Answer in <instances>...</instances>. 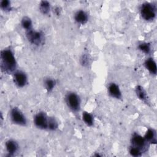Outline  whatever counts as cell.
Listing matches in <instances>:
<instances>
[{
	"mask_svg": "<svg viewBox=\"0 0 157 157\" xmlns=\"http://www.w3.org/2000/svg\"><path fill=\"white\" fill-rule=\"evenodd\" d=\"M74 20L79 25H83L88 21V15L83 10H78L74 14Z\"/></svg>",
	"mask_w": 157,
	"mask_h": 157,
	"instance_id": "12",
	"label": "cell"
},
{
	"mask_svg": "<svg viewBox=\"0 0 157 157\" xmlns=\"http://www.w3.org/2000/svg\"><path fill=\"white\" fill-rule=\"evenodd\" d=\"M138 49L145 54H150L151 52V44L148 42H141L138 45Z\"/></svg>",
	"mask_w": 157,
	"mask_h": 157,
	"instance_id": "19",
	"label": "cell"
},
{
	"mask_svg": "<svg viewBox=\"0 0 157 157\" xmlns=\"http://www.w3.org/2000/svg\"><path fill=\"white\" fill-rule=\"evenodd\" d=\"M44 85L48 93H50L54 90L56 85V82L52 78H47L44 80Z\"/></svg>",
	"mask_w": 157,
	"mask_h": 157,
	"instance_id": "16",
	"label": "cell"
},
{
	"mask_svg": "<svg viewBox=\"0 0 157 157\" xmlns=\"http://www.w3.org/2000/svg\"><path fill=\"white\" fill-rule=\"evenodd\" d=\"M39 10L40 12L45 15L50 13L51 10V4L47 1H42L39 4Z\"/></svg>",
	"mask_w": 157,
	"mask_h": 157,
	"instance_id": "17",
	"label": "cell"
},
{
	"mask_svg": "<svg viewBox=\"0 0 157 157\" xmlns=\"http://www.w3.org/2000/svg\"><path fill=\"white\" fill-rule=\"evenodd\" d=\"M10 118L12 123L21 126H25L27 124V119L20 109L13 107L10 112Z\"/></svg>",
	"mask_w": 157,
	"mask_h": 157,
	"instance_id": "5",
	"label": "cell"
},
{
	"mask_svg": "<svg viewBox=\"0 0 157 157\" xmlns=\"http://www.w3.org/2000/svg\"><path fill=\"white\" fill-rule=\"evenodd\" d=\"M82 118L83 121L86 126L89 127H91L94 125V117L91 113H89L88 112H86V111L83 112L82 114Z\"/></svg>",
	"mask_w": 157,
	"mask_h": 157,
	"instance_id": "15",
	"label": "cell"
},
{
	"mask_svg": "<svg viewBox=\"0 0 157 157\" xmlns=\"http://www.w3.org/2000/svg\"><path fill=\"white\" fill-rule=\"evenodd\" d=\"M65 101L69 108L73 112H78L80 110L81 101L80 96L75 92L69 91L65 96Z\"/></svg>",
	"mask_w": 157,
	"mask_h": 157,
	"instance_id": "4",
	"label": "cell"
},
{
	"mask_svg": "<svg viewBox=\"0 0 157 157\" xmlns=\"http://www.w3.org/2000/svg\"><path fill=\"white\" fill-rule=\"evenodd\" d=\"M107 91L109 94L113 98L116 99H121L122 98L121 91L119 86L115 83H110L107 87Z\"/></svg>",
	"mask_w": 157,
	"mask_h": 157,
	"instance_id": "10",
	"label": "cell"
},
{
	"mask_svg": "<svg viewBox=\"0 0 157 157\" xmlns=\"http://www.w3.org/2000/svg\"><path fill=\"white\" fill-rule=\"evenodd\" d=\"M0 7L5 12H10L12 9L11 2L9 0H2L0 2Z\"/></svg>",
	"mask_w": 157,
	"mask_h": 157,
	"instance_id": "21",
	"label": "cell"
},
{
	"mask_svg": "<svg viewBox=\"0 0 157 157\" xmlns=\"http://www.w3.org/2000/svg\"><path fill=\"white\" fill-rule=\"evenodd\" d=\"M48 117L44 112L37 113L33 118V123L36 128L42 130H48Z\"/></svg>",
	"mask_w": 157,
	"mask_h": 157,
	"instance_id": "6",
	"label": "cell"
},
{
	"mask_svg": "<svg viewBox=\"0 0 157 157\" xmlns=\"http://www.w3.org/2000/svg\"><path fill=\"white\" fill-rule=\"evenodd\" d=\"M26 37L31 45L36 47L43 45L45 42L44 33L40 31H37L34 29L26 31Z\"/></svg>",
	"mask_w": 157,
	"mask_h": 157,
	"instance_id": "3",
	"label": "cell"
},
{
	"mask_svg": "<svg viewBox=\"0 0 157 157\" xmlns=\"http://www.w3.org/2000/svg\"><path fill=\"white\" fill-rule=\"evenodd\" d=\"M13 80L15 85L18 88L25 86L28 82L26 74L22 71H16L13 74Z\"/></svg>",
	"mask_w": 157,
	"mask_h": 157,
	"instance_id": "8",
	"label": "cell"
},
{
	"mask_svg": "<svg viewBox=\"0 0 157 157\" xmlns=\"http://www.w3.org/2000/svg\"><path fill=\"white\" fill-rule=\"evenodd\" d=\"M5 148L7 153V156H12L17 153L19 149L18 142L13 139H9L5 142Z\"/></svg>",
	"mask_w": 157,
	"mask_h": 157,
	"instance_id": "9",
	"label": "cell"
},
{
	"mask_svg": "<svg viewBox=\"0 0 157 157\" xmlns=\"http://www.w3.org/2000/svg\"><path fill=\"white\" fill-rule=\"evenodd\" d=\"M129 153L131 156H135V157L140 156L143 153V152L140 149H139L138 148H137L136 147L132 146V145H131L129 147Z\"/></svg>",
	"mask_w": 157,
	"mask_h": 157,
	"instance_id": "22",
	"label": "cell"
},
{
	"mask_svg": "<svg viewBox=\"0 0 157 157\" xmlns=\"http://www.w3.org/2000/svg\"><path fill=\"white\" fill-rule=\"evenodd\" d=\"M131 145L138 148L143 153L147 151V147L149 145V144L146 141L144 136H142L137 132H134L132 134L131 138Z\"/></svg>",
	"mask_w": 157,
	"mask_h": 157,
	"instance_id": "7",
	"label": "cell"
},
{
	"mask_svg": "<svg viewBox=\"0 0 157 157\" xmlns=\"http://www.w3.org/2000/svg\"><path fill=\"white\" fill-rule=\"evenodd\" d=\"M135 93L137 98L147 105H150V99L146 90L141 85H137L135 88Z\"/></svg>",
	"mask_w": 157,
	"mask_h": 157,
	"instance_id": "11",
	"label": "cell"
},
{
	"mask_svg": "<svg viewBox=\"0 0 157 157\" xmlns=\"http://www.w3.org/2000/svg\"><path fill=\"white\" fill-rule=\"evenodd\" d=\"M141 17L146 21H152L156 17V7L151 2H144L140 7Z\"/></svg>",
	"mask_w": 157,
	"mask_h": 157,
	"instance_id": "2",
	"label": "cell"
},
{
	"mask_svg": "<svg viewBox=\"0 0 157 157\" xmlns=\"http://www.w3.org/2000/svg\"><path fill=\"white\" fill-rule=\"evenodd\" d=\"M144 66L145 69L151 75H155L157 73V66L156 61L152 58H148L144 61Z\"/></svg>",
	"mask_w": 157,
	"mask_h": 157,
	"instance_id": "13",
	"label": "cell"
},
{
	"mask_svg": "<svg viewBox=\"0 0 157 157\" xmlns=\"http://www.w3.org/2000/svg\"><path fill=\"white\" fill-rule=\"evenodd\" d=\"M81 64L84 66H86L89 63V59H88V57L87 55H84L82 56V57L81 58Z\"/></svg>",
	"mask_w": 157,
	"mask_h": 157,
	"instance_id": "23",
	"label": "cell"
},
{
	"mask_svg": "<svg viewBox=\"0 0 157 157\" xmlns=\"http://www.w3.org/2000/svg\"><path fill=\"white\" fill-rule=\"evenodd\" d=\"M144 137L149 144H156V131L153 128H148Z\"/></svg>",
	"mask_w": 157,
	"mask_h": 157,
	"instance_id": "14",
	"label": "cell"
},
{
	"mask_svg": "<svg viewBox=\"0 0 157 157\" xmlns=\"http://www.w3.org/2000/svg\"><path fill=\"white\" fill-rule=\"evenodd\" d=\"M17 67V62L13 52L10 48H6L1 52V69L7 74H13Z\"/></svg>",
	"mask_w": 157,
	"mask_h": 157,
	"instance_id": "1",
	"label": "cell"
},
{
	"mask_svg": "<svg viewBox=\"0 0 157 157\" xmlns=\"http://www.w3.org/2000/svg\"><path fill=\"white\" fill-rule=\"evenodd\" d=\"M58 128V123L56 119L53 117L49 116L48 122V130L55 131Z\"/></svg>",
	"mask_w": 157,
	"mask_h": 157,
	"instance_id": "20",
	"label": "cell"
},
{
	"mask_svg": "<svg viewBox=\"0 0 157 157\" xmlns=\"http://www.w3.org/2000/svg\"><path fill=\"white\" fill-rule=\"evenodd\" d=\"M21 25L22 28L25 30V31L33 29L32 20L29 17L27 16H25L21 18Z\"/></svg>",
	"mask_w": 157,
	"mask_h": 157,
	"instance_id": "18",
	"label": "cell"
},
{
	"mask_svg": "<svg viewBox=\"0 0 157 157\" xmlns=\"http://www.w3.org/2000/svg\"><path fill=\"white\" fill-rule=\"evenodd\" d=\"M54 13L56 15L59 16L61 13V9L59 7H55L54 9Z\"/></svg>",
	"mask_w": 157,
	"mask_h": 157,
	"instance_id": "24",
	"label": "cell"
}]
</instances>
